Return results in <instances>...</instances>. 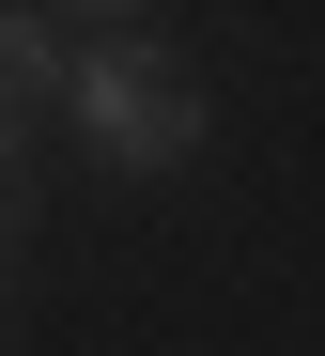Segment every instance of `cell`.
<instances>
[{
    "instance_id": "cell-1",
    "label": "cell",
    "mask_w": 325,
    "mask_h": 356,
    "mask_svg": "<svg viewBox=\"0 0 325 356\" xmlns=\"http://www.w3.org/2000/svg\"><path fill=\"white\" fill-rule=\"evenodd\" d=\"M62 93H78V140L109 170H186L202 155V78H186L171 47H93Z\"/></svg>"
},
{
    "instance_id": "cell-2",
    "label": "cell",
    "mask_w": 325,
    "mask_h": 356,
    "mask_svg": "<svg viewBox=\"0 0 325 356\" xmlns=\"http://www.w3.org/2000/svg\"><path fill=\"white\" fill-rule=\"evenodd\" d=\"M47 78H62V16L47 0H0V124H31Z\"/></svg>"
},
{
    "instance_id": "cell-3",
    "label": "cell",
    "mask_w": 325,
    "mask_h": 356,
    "mask_svg": "<svg viewBox=\"0 0 325 356\" xmlns=\"http://www.w3.org/2000/svg\"><path fill=\"white\" fill-rule=\"evenodd\" d=\"M47 16H140V0H47Z\"/></svg>"
}]
</instances>
